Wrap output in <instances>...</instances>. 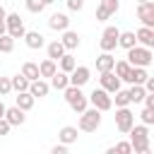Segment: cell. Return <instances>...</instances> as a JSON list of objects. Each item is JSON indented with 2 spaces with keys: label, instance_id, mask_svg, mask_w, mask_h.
<instances>
[{
  "label": "cell",
  "instance_id": "cell-1",
  "mask_svg": "<svg viewBox=\"0 0 154 154\" xmlns=\"http://www.w3.org/2000/svg\"><path fill=\"white\" fill-rule=\"evenodd\" d=\"M130 135V147L135 154H149V125L140 123V125H132L128 130Z\"/></svg>",
  "mask_w": 154,
  "mask_h": 154
},
{
  "label": "cell",
  "instance_id": "cell-2",
  "mask_svg": "<svg viewBox=\"0 0 154 154\" xmlns=\"http://www.w3.org/2000/svg\"><path fill=\"white\" fill-rule=\"evenodd\" d=\"M63 96H65V101H67V106L75 111V113H82L87 106H89V99H87V94L82 91V87H75V84H67L65 89H63Z\"/></svg>",
  "mask_w": 154,
  "mask_h": 154
},
{
  "label": "cell",
  "instance_id": "cell-3",
  "mask_svg": "<svg viewBox=\"0 0 154 154\" xmlns=\"http://www.w3.org/2000/svg\"><path fill=\"white\" fill-rule=\"evenodd\" d=\"M125 60H128L130 65H135V67H149L152 60H154V53H152V48L135 43L132 48H128V58H125Z\"/></svg>",
  "mask_w": 154,
  "mask_h": 154
},
{
  "label": "cell",
  "instance_id": "cell-4",
  "mask_svg": "<svg viewBox=\"0 0 154 154\" xmlns=\"http://www.w3.org/2000/svg\"><path fill=\"white\" fill-rule=\"evenodd\" d=\"M99 125H101V111L99 108H84L82 113H79V123H77V128L82 130V132H96L99 130Z\"/></svg>",
  "mask_w": 154,
  "mask_h": 154
},
{
  "label": "cell",
  "instance_id": "cell-5",
  "mask_svg": "<svg viewBox=\"0 0 154 154\" xmlns=\"http://www.w3.org/2000/svg\"><path fill=\"white\" fill-rule=\"evenodd\" d=\"M113 118H116V128H118V132H123V135H128V130L135 125V113L130 111V106H118Z\"/></svg>",
  "mask_w": 154,
  "mask_h": 154
},
{
  "label": "cell",
  "instance_id": "cell-6",
  "mask_svg": "<svg viewBox=\"0 0 154 154\" xmlns=\"http://www.w3.org/2000/svg\"><path fill=\"white\" fill-rule=\"evenodd\" d=\"M5 26H7V34L17 41V38H22L24 36V31H26V26H24V19L19 17V12H7L5 14Z\"/></svg>",
  "mask_w": 154,
  "mask_h": 154
},
{
  "label": "cell",
  "instance_id": "cell-7",
  "mask_svg": "<svg viewBox=\"0 0 154 154\" xmlns=\"http://www.w3.org/2000/svg\"><path fill=\"white\" fill-rule=\"evenodd\" d=\"M87 99H89V106L99 108L101 113H103V111H111V108H113V99H111V94H108L106 89H101V87H99V89H94V91H91V94H89Z\"/></svg>",
  "mask_w": 154,
  "mask_h": 154
},
{
  "label": "cell",
  "instance_id": "cell-8",
  "mask_svg": "<svg viewBox=\"0 0 154 154\" xmlns=\"http://www.w3.org/2000/svg\"><path fill=\"white\" fill-rule=\"evenodd\" d=\"M118 34H120V29L118 26H106L103 29V34H101V41H99V48L101 51H116V46H118Z\"/></svg>",
  "mask_w": 154,
  "mask_h": 154
},
{
  "label": "cell",
  "instance_id": "cell-9",
  "mask_svg": "<svg viewBox=\"0 0 154 154\" xmlns=\"http://www.w3.org/2000/svg\"><path fill=\"white\" fill-rule=\"evenodd\" d=\"M137 19L142 22V26H152L154 29V2H137Z\"/></svg>",
  "mask_w": 154,
  "mask_h": 154
},
{
  "label": "cell",
  "instance_id": "cell-10",
  "mask_svg": "<svg viewBox=\"0 0 154 154\" xmlns=\"http://www.w3.org/2000/svg\"><path fill=\"white\" fill-rule=\"evenodd\" d=\"M67 77H70V84H75V87H84V84L91 79V70H89L87 65H75V70H72Z\"/></svg>",
  "mask_w": 154,
  "mask_h": 154
},
{
  "label": "cell",
  "instance_id": "cell-11",
  "mask_svg": "<svg viewBox=\"0 0 154 154\" xmlns=\"http://www.w3.org/2000/svg\"><path fill=\"white\" fill-rule=\"evenodd\" d=\"M101 77H99V82H101V89H106L108 94H113V91H118L120 89V77L113 72V70H108V72H99Z\"/></svg>",
  "mask_w": 154,
  "mask_h": 154
},
{
  "label": "cell",
  "instance_id": "cell-12",
  "mask_svg": "<svg viewBox=\"0 0 154 154\" xmlns=\"http://www.w3.org/2000/svg\"><path fill=\"white\" fill-rule=\"evenodd\" d=\"M70 14L67 12H53L51 17H48V26L53 29V31H65V29H70Z\"/></svg>",
  "mask_w": 154,
  "mask_h": 154
},
{
  "label": "cell",
  "instance_id": "cell-13",
  "mask_svg": "<svg viewBox=\"0 0 154 154\" xmlns=\"http://www.w3.org/2000/svg\"><path fill=\"white\" fill-rule=\"evenodd\" d=\"M48 91H51V84H48L43 77H38V79H31V82H29V94H31L34 99H46V96H48Z\"/></svg>",
  "mask_w": 154,
  "mask_h": 154
},
{
  "label": "cell",
  "instance_id": "cell-14",
  "mask_svg": "<svg viewBox=\"0 0 154 154\" xmlns=\"http://www.w3.org/2000/svg\"><path fill=\"white\" fill-rule=\"evenodd\" d=\"M147 77H149L147 67H135V65H130V70H128V75L123 77V82H128V84H142Z\"/></svg>",
  "mask_w": 154,
  "mask_h": 154
},
{
  "label": "cell",
  "instance_id": "cell-15",
  "mask_svg": "<svg viewBox=\"0 0 154 154\" xmlns=\"http://www.w3.org/2000/svg\"><path fill=\"white\" fill-rule=\"evenodd\" d=\"M5 120L14 128V125H24L26 116H24V111L19 106H5Z\"/></svg>",
  "mask_w": 154,
  "mask_h": 154
},
{
  "label": "cell",
  "instance_id": "cell-16",
  "mask_svg": "<svg viewBox=\"0 0 154 154\" xmlns=\"http://www.w3.org/2000/svg\"><path fill=\"white\" fill-rule=\"evenodd\" d=\"M77 137H79V128H75V125H63L60 132H58V142H63V144H67V147L75 144Z\"/></svg>",
  "mask_w": 154,
  "mask_h": 154
},
{
  "label": "cell",
  "instance_id": "cell-17",
  "mask_svg": "<svg viewBox=\"0 0 154 154\" xmlns=\"http://www.w3.org/2000/svg\"><path fill=\"white\" fill-rule=\"evenodd\" d=\"M24 43H26V48H31V51H38V48H43L46 46V38H43V34L41 31H24Z\"/></svg>",
  "mask_w": 154,
  "mask_h": 154
},
{
  "label": "cell",
  "instance_id": "cell-18",
  "mask_svg": "<svg viewBox=\"0 0 154 154\" xmlns=\"http://www.w3.org/2000/svg\"><path fill=\"white\" fill-rule=\"evenodd\" d=\"M60 34H63V36H60V43L65 46V51H75V48H79L82 38H79V34H77V31L65 29V31H60Z\"/></svg>",
  "mask_w": 154,
  "mask_h": 154
},
{
  "label": "cell",
  "instance_id": "cell-19",
  "mask_svg": "<svg viewBox=\"0 0 154 154\" xmlns=\"http://www.w3.org/2000/svg\"><path fill=\"white\" fill-rule=\"evenodd\" d=\"M135 38H137L140 46L152 48V46H154V29H152V26H140V29L135 31Z\"/></svg>",
  "mask_w": 154,
  "mask_h": 154
},
{
  "label": "cell",
  "instance_id": "cell-20",
  "mask_svg": "<svg viewBox=\"0 0 154 154\" xmlns=\"http://www.w3.org/2000/svg\"><path fill=\"white\" fill-rule=\"evenodd\" d=\"M48 79H51V82H48L51 89H58V91H63V89L70 84V77H67V72H63V70H55Z\"/></svg>",
  "mask_w": 154,
  "mask_h": 154
},
{
  "label": "cell",
  "instance_id": "cell-21",
  "mask_svg": "<svg viewBox=\"0 0 154 154\" xmlns=\"http://www.w3.org/2000/svg\"><path fill=\"white\" fill-rule=\"evenodd\" d=\"M34 103H36V99L29 94V89H26V91H17V96H14V106H19L24 113H26V111H31V108H34Z\"/></svg>",
  "mask_w": 154,
  "mask_h": 154
},
{
  "label": "cell",
  "instance_id": "cell-22",
  "mask_svg": "<svg viewBox=\"0 0 154 154\" xmlns=\"http://www.w3.org/2000/svg\"><path fill=\"white\" fill-rule=\"evenodd\" d=\"M55 63H58V70H63V72H67V75H70V72L75 70V65H77V60H75V55H72L70 51H65Z\"/></svg>",
  "mask_w": 154,
  "mask_h": 154
},
{
  "label": "cell",
  "instance_id": "cell-23",
  "mask_svg": "<svg viewBox=\"0 0 154 154\" xmlns=\"http://www.w3.org/2000/svg\"><path fill=\"white\" fill-rule=\"evenodd\" d=\"M113 63H116V58H113L108 51H103V53L96 58V70H99V72H108V70H113Z\"/></svg>",
  "mask_w": 154,
  "mask_h": 154
},
{
  "label": "cell",
  "instance_id": "cell-24",
  "mask_svg": "<svg viewBox=\"0 0 154 154\" xmlns=\"http://www.w3.org/2000/svg\"><path fill=\"white\" fill-rule=\"evenodd\" d=\"M65 53V46L60 43V38H55V41H51V43H46V55L48 58H53V60H58L60 55Z\"/></svg>",
  "mask_w": 154,
  "mask_h": 154
},
{
  "label": "cell",
  "instance_id": "cell-25",
  "mask_svg": "<svg viewBox=\"0 0 154 154\" xmlns=\"http://www.w3.org/2000/svg\"><path fill=\"white\" fill-rule=\"evenodd\" d=\"M55 70H58V63H55L53 58H46V60H41V63H38V75H41L43 79H46V77H51Z\"/></svg>",
  "mask_w": 154,
  "mask_h": 154
},
{
  "label": "cell",
  "instance_id": "cell-26",
  "mask_svg": "<svg viewBox=\"0 0 154 154\" xmlns=\"http://www.w3.org/2000/svg\"><path fill=\"white\" fill-rule=\"evenodd\" d=\"M135 43H137L135 31H120V34H118V46H120V48H125V51H128V48H132Z\"/></svg>",
  "mask_w": 154,
  "mask_h": 154
},
{
  "label": "cell",
  "instance_id": "cell-27",
  "mask_svg": "<svg viewBox=\"0 0 154 154\" xmlns=\"http://www.w3.org/2000/svg\"><path fill=\"white\" fill-rule=\"evenodd\" d=\"M22 75L31 82V79H38L41 75H38V63H31V60H26L24 65H22Z\"/></svg>",
  "mask_w": 154,
  "mask_h": 154
},
{
  "label": "cell",
  "instance_id": "cell-28",
  "mask_svg": "<svg viewBox=\"0 0 154 154\" xmlns=\"http://www.w3.org/2000/svg\"><path fill=\"white\" fill-rule=\"evenodd\" d=\"M128 94H130V103H142V99H144V87L142 84H130V89H128Z\"/></svg>",
  "mask_w": 154,
  "mask_h": 154
},
{
  "label": "cell",
  "instance_id": "cell-29",
  "mask_svg": "<svg viewBox=\"0 0 154 154\" xmlns=\"http://www.w3.org/2000/svg\"><path fill=\"white\" fill-rule=\"evenodd\" d=\"M10 82H12V91H26L29 89V79L19 72V75H14V77H10Z\"/></svg>",
  "mask_w": 154,
  "mask_h": 154
},
{
  "label": "cell",
  "instance_id": "cell-30",
  "mask_svg": "<svg viewBox=\"0 0 154 154\" xmlns=\"http://www.w3.org/2000/svg\"><path fill=\"white\" fill-rule=\"evenodd\" d=\"M111 99H113L116 108H118V106H130V94H128V89H118V91H113Z\"/></svg>",
  "mask_w": 154,
  "mask_h": 154
},
{
  "label": "cell",
  "instance_id": "cell-31",
  "mask_svg": "<svg viewBox=\"0 0 154 154\" xmlns=\"http://www.w3.org/2000/svg\"><path fill=\"white\" fill-rule=\"evenodd\" d=\"M14 51V38L10 34H2L0 36V53H12Z\"/></svg>",
  "mask_w": 154,
  "mask_h": 154
},
{
  "label": "cell",
  "instance_id": "cell-32",
  "mask_svg": "<svg viewBox=\"0 0 154 154\" xmlns=\"http://www.w3.org/2000/svg\"><path fill=\"white\" fill-rule=\"evenodd\" d=\"M128 70H130V63H128V60H116V63H113V72L120 77V82H123V77L128 75Z\"/></svg>",
  "mask_w": 154,
  "mask_h": 154
},
{
  "label": "cell",
  "instance_id": "cell-33",
  "mask_svg": "<svg viewBox=\"0 0 154 154\" xmlns=\"http://www.w3.org/2000/svg\"><path fill=\"white\" fill-rule=\"evenodd\" d=\"M106 152L108 154H132V147H130V142H118L116 147H108Z\"/></svg>",
  "mask_w": 154,
  "mask_h": 154
},
{
  "label": "cell",
  "instance_id": "cell-34",
  "mask_svg": "<svg viewBox=\"0 0 154 154\" xmlns=\"http://www.w3.org/2000/svg\"><path fill=\"white\" fill-rule=\"evenodd\" d=\"M140 120H142L144 125H154V108L144 106V108L140 111Z\"/></svg>",
  "mask_w": 154,
  "mask_h": 154
},
{
  "label": "cell",
  "instance_id": "cell-35",
  "mask_svg": "<svg viewBox=\"0 0 154 154\" xmlns=\"http://www.w3.org/2000/svg\"><path fill=\"white\" fill-rule=\"evenodd\" d=\"M24 5H26V10H29L31 14H41V12H43V7H46L41 0H24Z\"/></svg>",
  "mask_w": 154,
  "mask_h": 154
},
{
  "label": "cell",
  "instance_id": "cell-36",
  "mask_svg": "<svg viewBox=\"0 0 154 154\" xmlns=\"http://www.w3.org/2000/svg\"><path fill=\"white\" fill-rule=\"evenodd\" d=\"M12 91V82H10V77H0V96H7Z\"/></svg>",
  "mask_w": 154,
  "mask_h": 154
},
{
  "label": "cell",
  "instance_id": "cell-37",
  "mask_svg": "<svg viewBox=\"0 0 154 154\" xmlns=\"http://www.w3.org/2000/svg\"><path fill=\"white\" fill-rule=\"evenodd\" d=\"M101 5H103L111 14H116V12L120 10V2H118V0H101Z\"/></svg>",
  "mask_w": 154,
  "mask_h": 154
},
{
  "label": "cell",
  "instance_id": "cell-38",
  "mask_svg": "<svg viewBox=\"0 0 154 154\" xmlns=\"http://www.w3.org/2000/svg\"><path fill=\"white\" fill-rule=\"evenodd\" d=\"M65 5H67V10H70V12H82L84 0H65Z\"/></svg>",
  "mask_w": 154,
  "mask_h": 154
},
{
  "label": "cell",
  "instance_id": "cell-39",
  "mask_svg": "<svg viewBox=\"0 0 154 154\" xmlns=\"http://www.w3.org/2000/svg\"><path fill=\"white\" fill-rule=\"evenodd\" d=\"M108 17H113V14H111V12H108V10L99 2V7H96V19H99V22H106Z\"/></svg>",
  "mask_w": 154,
  "mask_h": 154
},
{
  "label": "cell",
  "instance_id": "cell-40",
  "mask_svg": "<svg viewBox=\"0 0 154 154\" xmlns=\"http://www.w3.org/2000/svg\"><path fill=\"white\" fill-rule=\"evenodd\" d=\"M51 154H67V144H63V142L60 144H53L51 147Z\"/></svg>",
  "mask_w": 154,
  "mask_h": 154
},
{
  "label": "cell",
  "instance_id": "cell-41",
  "mask_svg": "<svg viewBox=\"0 0 154 154\" xmlns=\"http://www.w3.org/2000/svg\"><path fill=\"white\" fill-rule=\"evenodd\" d=\"M10 130H12V125H10V123L5 120V116H2V118H0V137H2V135H7Z\"/></svg>",
  "mask_w": 154,
  "mask_h": 154
},
{
  "label": "cell",
  "instance_id": "cell-42",
  "mask_svg": "<svg viewBox=\"0 0 154 154\" xmlns=\"http://www.w3.org/2000/svg\"><path fill=\"white\" fill-rule=\"evenodd\" d=\"M7 34V26H5V19H0V36Z\"/></svg>",
  "mask_w": 154,
  "mask_h": 154
},
{
  "label": "cell",
  "instance_id": "cell-43",
  "mask_svg": "<svg viewBox=\"0 0 154 154\" xmlns=\"http://www.w3.org/2000/svg\"><path fill=\"white\" fill-rule=\"evenodd\" d=\"M5 14H7V10H5L2 5H0V19H5Z\"/></svg>",
  "mask_w": 154,
  "mask_h": 154
},
{
  "label": "cell",
  "instance_id": "cell-44",
  "mask_svg": "<svg viewBox=\"0 0 154 154\" xmlns=\"http://www.w3.org/2000/svg\"><path fill=\"white\" fill-rule=\"evenodd\" d=\"M2 116H5V103L0 101V118H2Z\"/></svg>",
  "mask_w": 154,
  "mask_h": 154
},
{
  "label": "cell",
  "instance_id": "cell-45",
  "mask_svg": "<svg viewBox=\"0 0 154 154\" xmlns=\"http://www.w3.org/2000/svg\"><path fill=\"white\" fill-rule=\"evenodd\" d=\"M137 2H147V0H137Z\"/></svg>",
  "mask_w": 154,
  "mask_h": 154
}]
</instances>
